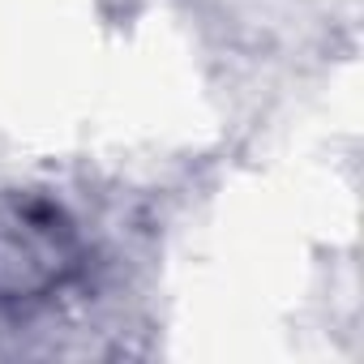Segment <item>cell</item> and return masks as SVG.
<instances>
[{
    "instance_id": "cell-1",
    "label": "cell",
    "mask_w": 364,
    "mask_h": 364,
    "mask_svg": "<svg viewBox=\"0 0 364 364\" xmlns=\"http://www.w3.org/2000/svg\"><path fill=\"white\" fill-rule=\"evenodd\" d=\"M82 232L43 193L0 198V304H43L82 270Z\"/></svg>"
}]
</instances>
